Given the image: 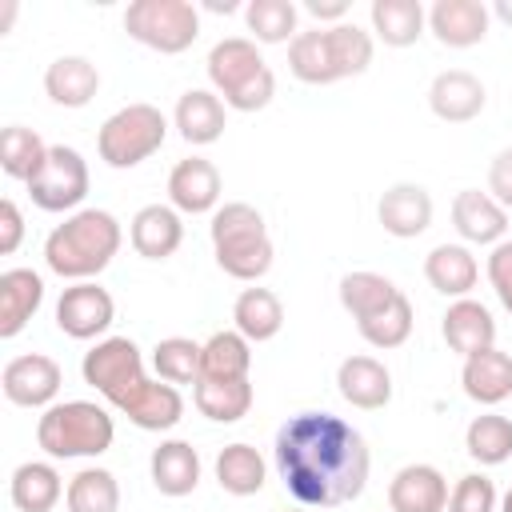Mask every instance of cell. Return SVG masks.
Listing matches in <instances>:
<instances>
[{"mask_svg": "<svg viewBox=\"0 0 512 512\" xmlns=\"http://www.w3.org/2000/svg\"><path fill=\"white\" fill-rule=\"evenodd\" d=\"M276 472L304 508L352 504L372 468L364 436L332 412H296L276 428Z\"/></svg>", "mask_w": 512, "mask_h": 512, "instance_id": "cell-1", "label": "cell"}, {"mask_svg": "<svg viewBox=\"0 0 512 512\" xmlns=\"http://www.w3.org/2000/svg\"><path fill=\"white\" fill-rule=\"evenodd\" d=\"M120 244H124V232H120V220L108 208H80L48 232L44 264L60 280L80 284V280L100 276L112 264V256L120 252Z\"/></svg>", "mask_w": 512, "mask_h": 512, "instance_id": "cell-2", "label": "cell"}, {"mask_svg": "<svg viewBox=\"0 0 512 512\" xmlns=\"http://www.w3.org/2000/svg\"><path fill=\"white\" fill-rule=\"evenodd\" d=\"M208 80L212 92L232 112H260L276 96V72L264 64L252 36H224L208 52Z\"/></svg>", "mask_w": 512, "mask_h": 512, "instance_id": "cell-3", "label": "cell"}, {"mask_svg": "<svg viewBox=\"0 0 512 512\" xmlns=\"http://www.w3.org/2000/svg\"><path fill=\"white\" fill-rule=\"evenodd\" d=\"M212 256L220 264L224 276L232 280H244V284H256L268 268H272V236L264 228V216L244 204V200H232V204H220L212 212Z\"/></svg>", "mask_w": 512, "mask_h": 512, "instance_id": "cell-4", "label": "cell"}, {"mask_svg": "<svg viewBox=\"0 0 512 512\" xmlns=\"http://www.w3.org/2000/svg\"><path fill=\"white\" fill-rule=\"evenodd\" d=\"M116 440V420L96 400H56L36 420V444L52 460H88L108 452Z\"/></svg>", "mask_w": 512, "mask_h": 512, "instance_id": "cell-5", "label": "cell"}, {"mask_svg": "<svg viewBox=\"0 0 512 512\" xmlns=\"http://www.w3.org/2000/svg\"><path fill=\"white\" fill-rule=\"evenodd\" d=\"M168 140V116L156 104H124L116 108L100 132H96V152L108 168H136L148 156H156Z\"/></svg>", "mask_w": 512, "mask_h": 512, "instance_id": "cell-6", "label": "cell"}, {"mask_svg": "<svg viewBox=\"0 0 512 512\" xmlns=\"http://www.w3.org/2000/svg\"><path fill=\"white\" fill-rule=\"evenodd\" d=\"M124 32L160 56H180L200 36V8L192 0H132L124 8Z\"/></svg>", "mask_w": 512, "mask_h": 512, "instance_id": "cell-7", "label": "cell"}, {"mask_svg": "<svg viewBox=\"0 0 512 512\" xmlns=\"http://www.w3.org/2000/svg\"><path fill=\"white\" fill-rule=\"evenodd\" d=\"M80 376H84V384H92L112 408H124V404L148 384V376H144V356H140L136 340H128V336H104V340H96V344L84 352V360H80Z\"/></svg>", "mask_w": 512, "mask_h": 512, "instance_id": "cell-8", "label": "cell"}, {"mask_svg": "<svg viewBox=\"0 0 512 512\" xmlns=\"http://www.w3.org/2000/svg\"><path fill=\"white\" fill-rule=\"evenodd\" d=\"M88 184H92L88 180V160L68 144H52L40 176L28 180L24 188H28L32 204L40 212H68L72 216V212H80V204L88 196Z\"/></svg>", "mask_w": 512, "mask_h": 512, "instance_id": "cell-9", "label": "cell"}, {"mask_svg": "<svg viewBox=\"0 0 512 512\" xmlns=\"http://www.w3.org/2000/svg\"><path fill=\"white\" fill-rule=\"evenodd\" d=\"M60 384H64V368L44 352L12 356L0 372V388L16 408H40V412L52 408L60 396Z\"/></svg>", "mask_w": 512, "mask_h": 512, "instance_id": "cell-10", "label": "cell"}, {"mask_svg": "<svg viewBox=\"0 0 512 512\" xmlns=\"http://www.w3.org/2000/svg\"><path fill=\"white\" fill-rule=\"evenodd\" d=\"M112 320H116V300L96 280L68 284L56 300V328L72 340H96L112 328Z\"/></svg>", "mask_w": 512, "mask_h": 512, "instance_id": "cell-11", "label": "cell"}, {"mask_svg": "<svg viewBox=\"0 0 512 512\" xmlns=\"http://www.w3.org/2000/svg\"><path fill=\"white\" fill-rule=\"evenodd\" d=\"M220 196H224V180H220V168L204 156H188L180 160L172 172H168V204L180 212V216H204V212H216L220 208Z\"/></svg>", "mask_w": 512, "mask_h": 512, "instance_id": "cell-12", "label": "cell"}, {"mask_svg": "<svg viewBox=\"0 0 512 512\" xmlns=\"http://www.w3.org/2000/svg\"><path fill=\"white\" fill-rule=\"evenodd\" d=\"M484 104H488V92L480 76H472L468 68H444L428 84V108L444 124H468L484 112Z\"/></svg>", "mask_w": 512, "mask_h": 512, "instance_id": "cell-13", "label": "cell"}, {"mask_svg": "<svg viewBox=\"0 0 512 512\" xmlns=\"http://www.w3.org/2000/svg\"><path fill=\"white\" fill-rule=\"evenodd\" d=\"M376 220L396 240H412V236L428 232L432 228V196H428V188L412 184V180H400V184L384 188V196L376 204Z\"/></svg>", "mask_w": 512, "mask_h": 512, "instance_id": "cell-14", "label": "cell"}, {"mask_svg": "<svg viewBox=\"0 0 512 512\" xmlns=\"http://www.w3.org/2000/svg\"><path fill=\"white\" fill-rule=\"evenodd\" d=\"M452 228L460 232L464 244L496 248L500 240H508V208H500L480 188H464L452 200Z\"/></svg>", "mask_w": 512, "mask_h": 512, "instance_id": "cell-15", "label": "cell"}, {"mask_svg": "<svg viewBox=\"0 0 512 512\" xmlns=\"http://www.w3.org/2000/svg\"><path fill=\"white\" fill-rule=\"evenodd\" d=\"M492 8L480 0H436L428 8V32L444 48H472L488 36Z\"/></svg>", "mask_w": 512, "mask_h": 512, "instance_id": "cell-16", "label": "cell"}, {"mask_svg": "<svg viewBox=\"0 0 512 512\" xmlns=\"http://www.w3.org/2000/svg\"><path fill=\"white\" fill-rule=\"evenodd\" d=\"M224 124H228V104L212 88H188L172 108V128L192 148L216 144L224 136Z\"/></svg>", "mask_w": 512, "mask_h": 512, "instance_id": "cell-17", "label": "cell"}, {"mask_svg": "<svg viewBox=\"0 0 512 512\" xmlns=\"http://www.w3.org/2000/svg\"><path fill=\"white\" fill-rule=\"evenodd\" d=\"M388 508L392 512H444L448 508V480L436 464H404L388 480Z\"/></svg>", "mask_w": 512, "mask_h": 512, "instance_id": "cell-18", "label": "cell"}, {"mask_svg": "<svg viewBox=\"0 0 512 512\" xmlns=\"http://www.w3.org/2000/svg\"><path fill=\"white\" fill-rule=\"evenodd\" d=\"M128 240H132L136 256L168 260L184 244V220L172 204H144L128 224Z\"/></svg>", "mask_w": 512, "mask_h": 512, "instance_id": "cell-19", "label": "cell"}, {"mask_svg": "<svg viewBox=\"0 0 512 512\" xmlns=\"http://www.w3.org/2000/svg\"><path fill=\"white\" fill-rule=\"evenodd\" d=\"M44 304V280L32 268H4L0 272V340H12L28 328V320Z\"/></svg>", "mask_w": 512, "mask_h": 512, "instance_id": "cell-20", "label": "cell"}, {"mask_svg": "<svg viewBox=\"0 0 512 512\" xmlns=\"http://www.w3.org/2000/svg\"><path fill=\"white\" fill-rule=\"evenodd\" d=\"M336 388L352 408L376 412L392 400V372L376 356H344L336 368Z\"/></svg>", "mask_w": 512, "mask_h": 512, "instance_id": "cell-21", "label": "cell"}, {"mask_svg": "<svg viewBox=\"0 0 512 512\" xmlns=\"http://www.w3.org/2000/svg\"><path fill=\"white\" fill-rule=\"evenodd\" d=\"M440 332H444L448 348H452L456 356H464V360L496 344V320H492V312H488L480 300H472V296L448 304V312H444V320H440Z\"/></svg>", "mask_w": 512, "mask_h": 512, "instance_id": "cell-22", "label": "cell"}, {"mask_svg": "<svg viewBox=\"0 0 512 512\" xmlns=\"http://www.w3.org/2000/svg\"><path fill=\"white\" fill-rule=\"evenodd\" d=\"M148 472H152V484L160 496H192L196 484H200V452L188 444V440H160L152 448V460H148Z\"/></svg>", "mask_w": 512, "mask_h": 512, "instance_id": "cell-23", "label": "cell"}, {"mask_svg": "<svg viewBox=\"0 0 512 512\" xmlns=\"http://www.w3.org/2000/svg\"><path fill=\"white\" fill-rule=\"evenodd\" d=\"M460 384H464V396L484 404V408H496L512 396V356L500 352L496 344L468 356L464 368H460Z\"/></svg>", "mask_w": 512, "mask_h": 512, "instance_id": "cell-24", "label": "cell"}, {"mask_svg": "<svg viewBox=\"0 0 512 512\" xmlns=\"http://www.w3.org/2000/svg\"><path fill=\"white\" fill-rule=\"evenodd\" d=\"M44 92L60 108H88L100 92V68L88 56H56L44 68Z\"/></svg>", "mask_w": 512, "mask_h": 512, "instance_id": "cell-25", "label": "cell"}, {"mask_svg": "<svg viewBox=\"0 0 512 512\" xmlns=\"http://www.w3.org/2000/svg\"><path fill=\"white\" fill-rule=\"evenodd\" d=\"M424 280L448 296V300H464L476 280H480V264L472 256L468 244H436L428 256H424Z\"/></svg>", "mask_w": 512, "mask_h": 512, "instance_id": "cell-26", "label": "cell"}, {"mask_svg": "<svg viewBox=\"0 0 512 512\" xmlns=\"http://www.w3.org/2000/svg\"><path fill=\"white\" fill-rule=\"evenodd\" d=\"M136 428L144 432H168L184 420V396L176 384H164V380H148L124 408H120Z\"/></svg>", "mask_w": 512, "mask_h": 512, "instance_id": "cell-27", "label": "cell"}, {"mask_svg": "<svg viewBox=\"0 0 512 512\" xmlns=\"http://www.w3.org/2000/svg\"><path fill=\"white\" fill-rule=\"evenodd\" d=\"M64 492L68 488H64L56 464H48V460H24L8 480V496L20 512H52Z\"/></svg>", "mask_w": 512, "mask_h": 512, "instance_id": "cell-28", "label": "cell"}, {"mask_svg": "<svg viewBox=\"0 0 512 512\" xmlns=\"http://www.w3.org/2000/svg\"><path fill=\"white\" fill-rule=\"evenodd\" d=\"M368 20H372L376 40H384L388 48H408L424 36L428 8L420 0H372Z\"/></svg>", "mask_w": 512, "mask_h": 512, "instance_id": "cell-29", "label": "cell"}, {"mask_svg": "<svg viewBox=\"0 0 512 512\" xmlns=\"http://www.w3.org/2000/svg\"><path fill=\"white\" fill-rule=\"evenodd\" d=\"M232 328L248 344H264L284 328V304L272 288H244L232 304Z\"/></svg>", "mask_w": 512, "mask_h": 512, "instance_id": "cell-30", "label": "cell"}, {"mask_svg": "<svg viewBox=\"0 0 512 512\" xmlns=\"http://www.w3.org/2000/svg\"><path fill=\"white\" fill-rule=\"evenodd\" d=\"M252 344L236 328H220L200 344V380H248Z\"/></svg>", "mask_w": 512, "mask_h": 512, "instance_id": "cell-31", "label": "cell"}, {"mask_svg": "<svg viewBox=\"0 0 512 512\" xmlns=\"http://www.w3.org/2000/svg\"><path fill=\"white\" fill-rule=\"evenodd\" d=\"M196 412L208 416L212 424H236L252 412V380H196L192 384Z\"/></svg>", "mask_w": 512, "mask_h": 512, "instance_id": "cell-32", "label": "cell"}, {"mask_svg": "<svg viewBox=\"0 0 512 512\" xmlns=\"http://www.w3.org/2000/svg\"><path fill=\"white\" fill-rule=\"evenodd\" d=\"M264 480H268V464L252 444L236 440L216 452V484L228 496H256L264 488Z\"/></svg>", "mask_w": 512, "mask_h": 512, "instance_id": "cell-33", "label": "cell"}, {"mask_svg": "<svg viewBox=\"0 0 512 512\" xmlns=\"http://www.w3.org/2000/svg\"><path fill=\"white\" fill-rule=\"evenodd\" d=\"M396 296H400V288H396L388 276H380V272L360 268V272L340 276V304H344V312H348L356 324H360V320H372L376 312H384Z\"/></svg>", "mask_w": 512, "mask_h": 512, "instance_id": "cell-34", "label": "cell"}, {"mask_svg": "<svg viewBox=\"0 0 512 512\" xmlns=\"http://www.w3.org/2000/svg\"><path fill=\"white\" fill-rule=\"evenodd\" d=\"M324 40H328V56H332V68H336L340 80L368 72L372 56H376V40L356 20H344V24L324 28Z\"/></svg>", "mask_w": 512, "mask_h": 512, "instance_id": "cell-35", "label": "cell"}, {"mask_svg": "<svg viewBox=\"0 0 512 512\" xmlns=\"http://www.w3.org/2000/svg\"><path fill=\"white\" fill-rule=\"evenodd\" d=\"M244 24L256 44H292L300 8L292 0H248L244 4Z\"/></svg>", "mask_w": 512, "mask_h": 512, "instance_id": "cell-36", "label": "cell"}, {"mask_svg": "<svg viewBox=\"0 0 512 512\" xmlns=\"http://www.w3.org/2000/svg\"><path fill=\"white\" fill-rule=\"evenodd\" d=\"M44 160H48V144L32 128H24V124H8L4 128V136H0V168H4V176L28 184V180L40 176Z\"/></svg>", "mask_w": 512, "mask_h": 512, "instance_id": "cell-37", "label": "cell"}, {"mask_svg": "<svg viewBox=\"0 0 512 512\" xmlns=\"http://www.w3.org/2000/svg\"><path fill=\"white\" fill-rule=\"evenodd\" d=\"M464 452L484 464V468H496L512 456V420L508 416H496V412H484V416H472V424L464 428Z\"/></svg>", "mask_w": 512, "mask_h": 512, "instance_id": "cell-38", "label": "cell"}, {"mask_svg": "<svg viewBox=\"0 0 512 512\" xmlns=\"http://www.w3.org/2000/svg\"><path fill=\"white\" fill-rule=\"evenodd\" d=\"M64 504L68 512H120V484L108 468L88 464L68 480Z\"/></svg>", "mask_w": 512, "mask_h": 512, "instance_id": "cell-39", "label": "cell"}, {"mask_svg": "<svg viewBox=\"0 0 512 512\" xmlns=\"http://www.w3.org/2000/svg\"><path fill=\"white\" fill-rule=\"evenodd\" d=\"M288 72L300 80V84H336V68H332V56H328V40H324V28H312V32H296V40L288 44Z\"/></svg>", "mask_w": 512, "mask_h": 512, "instance_id": "cell-40", "label": "cell"}, {"mask_svg": "<svg viewBox=\"0 0 512 512\" xmlns=\"http://www.w3.org/2000/svg\"><path fill=\"white\" fill-rule=\"evenodd\" d=\"M156 380L164 384H196L200 380V344L188 336H164L152 348Z\"/></svg>", "mask_w": 512, "mask_h": 512, "instance_id": "cell-41", "label": "cell"}, {"mask_svg": "<svg viewBox=\"0 0 512 512\" xmlns=\"http://www.w3.org/2000/svg\"><path fill=\"white\" fill-rule=\"evenodd\" d=\"M412 324H416V312H412V300L400 292L384 312H376L372 320H360L356 328H360V336L372 344V348H380V352H388V348H400L408 336H412Z\"/></svg>", "mask_w": 512, "mask_h": 512, "instance_id": "cell-42", "label": "cell"}, {"mask_svg": "<svg viewBox=\"0 0 512 512\" xmlns=\"http://www.w3.org/2000/svg\"><path fill=\"white\" fill-rule=\"evenodd\" d=\"M496 484L484 472H468L456 480V488L448 492V508L444 512H496Z\"/></svg>", "mask_w": 512, "mask_h": 512, "instance_id": "cell-43", "label": "cell"}, {"mask_svg": "<svg viewBox=\"0 0 512 512\" xmlns=\"http://www.w3.org/2000/svg\"><path fill=\"white\" fill-rule=\"evenodd\" d=\"M488 284L496 292V300L504 304V312H512V240H500L492 252H488Z\"/></svg>", "mask_w": 512, "mask_h": 512, "instance_id": "cell-44", "label": "cell"}, {"mask_svg": "<svg viewBox=\"0 0 512 512\" xmlns=\"http://www.w3.org/2000/svg\"><path fill=\"white\" fill-rule=\"evenodd\" d=\"M488 196L512 212V148H500L488 164Z\"/></svg>", "mask_w": 512, "mask_h": 512, "instance_id": "cell-45", "label": "cell"}, {"mask_svg": "<svg viewBox=\"0 0 512 512\" xmlns=\"http://www.w3.org/2000/svg\"><path fill=\"white\" fill-rule=\"evenodd\" d=\"M24 240V212L16 200H0V256H12Z\"/></svg>", "mask_w": 512, "mask_h": 512, "instance_id": "cell-46", "label": "cell"}, {"mask_svg": "<svg viewBox=\"0 0 512 512\" xmlns=\"http://www.w3.org/2000/svg\"><path fill=\"white\" fill-rule=\"evenodd\" d=\"M304 12H308L312 20H320V24H328V28L348 20V4H344V0H308Z\"/></svg>", "mask_w": 512, "mask_h": 512, "instance_id": "cell-47", "label": "cell"}, {"mask_svg": "<svg viewBox=\"0 0 512 512\" xmlns=\"http://www.w3.org/2000/svg\"><path fill=\"white\" fill-rule=\"evenodd\" d=\"M16 12H20V4H16V0H4V4H0V36H4L8 28H12Z\"/></svg>", "mask_w": 512, "mask_h": 512, "instance_id": "cell-48", "label": "cell"}, {"mask_svg": "<svg viewBox=\"0 0 512 512\" xmlns=\"http://www.w3.org/2000/svg\"><path fill=\"white\" fill-rule=\"evenodd\" d=\"M240 4L236 0H208V12H216V16H232Z\"/></svg>", "mask_w": 512, "mask_h": 512, "instance_id": "cell-49", "label": "cell"}, {"mask_svg": "<svg viewBox=\"0 0 512 512\" xmlns=\"http://www.w3.org/2000/svg\"><path fill=\"white\" fill-rule=\"evenodd\" d=\"M492 16L504 20V24L512 28V0H496V4H492Z\"/></svg>", "mask_w": 512, "mask_h": 512, "instance_id": "cell-50", "label": "cell"}, {"mask_svg": "<svg viewBox=\"0 0 512 512\" xmlns=\"http://www.w3.org/2000/svg\"><path fill=\"white\" fill-rule=\"evenodd\" d=\"M500 512H512V488L504 492V500H500Z\"/></svg>", "mask_w": 512, "mask_h": 512, "instance_id": "cell-51", "label": "cell"}, {"mask_svg": "<svg viewBox=\"0 0 512 512\" xmlns=\"http://www.w3.org/2000/svg\"><path fill=\"white\" fill-rule=\"evenodd\" d=\"M288 512H308V508H288Z\"/></svg>", "mask_w": 512, "mask_h": 512, "instance_id": "cell-52", "label": "cell"}]
</instances>
